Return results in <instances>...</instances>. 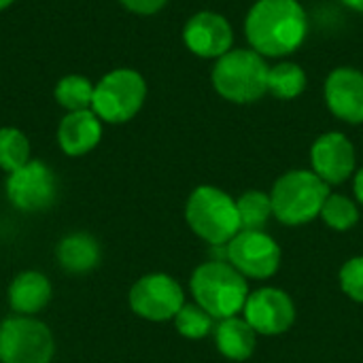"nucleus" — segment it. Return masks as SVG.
<instances>
[{
  "instance_id": "6",
  "label": "nucleus",
  "mask_w": 363,
  "mask_h": 363,
  "mask_svg": "<svg viewBox=\"0 0 363 363\" xmlns=\"http://www.w3.org/2000/svg\"><path fill=\"white\" fill-rule=\"evenodd\" d=\"M147 83L140 72L132 68L111 70L94 85L91 111L106 123L130 121L145 104Z\"/></svg>"
},
{
  "instance_id": "5",
  "label": "nucleus",
  "mask_w": 363,
  "mask_h": 363,
  "mask_svg": "<svg viewBox=\"0 0 363 363\" xmlns=\"http://www.w3.org/2000/svg\"><path fill=\"white\" fill-rule=\"evenodd\" d=\"M185 219L191 232L208 245H228L240 232L236 200L211 185L191 191L185 206Z\"/></svg>"
},
{
  "instance_id": "19",
  "label": "nucleus",
  "mask_w": 363,
  "mask_h": 363,
  "mask_svg": "<svg viewBox=\"0 0 363 363\" xmlns=\"http://www.w3.org/2000/svg\"><path fill=\"white\" fill-rule=\"evenodd\" d=\"M236 208H238L240 230L259 232L272 215V200L268 194L251 189V191H245L236 200Z\"/></svg>"
},
{
  "instance_id": "11",
  "label": "nucleus",
  "mask_w": 363,
  "mask_h": 363,
  "mask_svg": "<svg viewBox=\"0 0 363 363\" xmlns=\"http://www.w3.org/2000/svg\"><path fill=\"white\" fill-rule=\"evenodd\" d=\"M245 321L262 336H279L296 323L294 300L277 287L253 291L245 302Z\"/></svg>"
},
{
  "instance_id": "20",
  "label": "nucleus",
  "mask_w": 363,
  "mask_h": 363,
  "mask_svg": "<svg viewBox=\"0 0 363 363\" xmlns=\"http://www.w3.org/2000/svg\"><path fill=\"white\" fill-rule=\"evenodd\" d=\"M306 89V72L294 62H281L268 70V91L281 100L298 98Z\"/></svg>"
},
{
  "instance_id": "7",
  "label": "nucleus",
  "mask_w": 363,
  "mask_h": 363,
  "mask_svg": "<svg viewBox=\"0 0 363 363\" xmlns=\"http://www.w3.org/2000/svg\"><path fill=\"white\" fill-rule=\"evenodd\" d=\"M51 330L36 317L15 315L0 323V363H51Z\"/></svg>"
},
{
  "instance_id": "14",
  "label": "nucleus",
  "mask_w": 363,
  "mask_h": 363,
  "mask_svg": "<svg viewBox=\"0 0 363 363\" xmlns=\"http://www.w3.org/2000/svg\"><path fill=\"white\" fill-rule=\"evenodd\" d=\"M325 104L347 123H363V72L340 66L325 79Z\"/></svg>"
},
{
  "instance_id": "8",
  "label": "nucleus",
  "mask_w": 363,
  "mask_h": 363,
  "mask_svg": "<svg viewBox=\"0 0 363 363\" xmlns=\"http://www.w3.org/2000/svg\"><path fill=\"white\" fill-rule=\"evenodd\" d=\"M183 304V287L172 277L162 272L138 279L130 289V308L147 321L174 319Z\"/></svg>"
},
{
  "instance_id": "26",
  "label": "nucleus",
  "mask_w": 363,
  "mask_h": 363,
  "mask_svg": "<svg viewBox=\"0 0 363 363\" xmlns=\"http://www.w3.org/2000/svg\"><path fill=\"white\" fill-rule=\"evenodd\" d=\"M168 0H121V4L136 15H153L164 9Z\"/></svg>"
},
{
  "instance_id": "15",
  "label": "nucleus",
  "mask_w": 363,
  "mask_h": 363,
  "mask_svg": "<svg viewBox=\"0 0 363 363\" xmlns=\"http://www.w3.org/2000/svg\"><path fill=\"white\" fill-rule=\"evenodd\" d=\"M100 138H102V121L91 108L68 113L60 121L57 143L66 155H72V157L85 155L91 149H96Z\"/></svg>"
},
{
  "instance_id": "1",
  "label": "nucleus",
  "mask_w": 363,
  "mask_h": 363,
  "mask_svg": "<svg viewBox=\"0 0 363 363\" xmlns=\"http://www.w3.org/2000/svg\"><path fill=\"white\" fill-rule=\"evenodd\" d=\"M247 38L259 55L294 53L308 34V17L298 0H257L245 21Z\"/></svg>"
},
{
  "instance_id": "18",
  "label": "nucleus",
  "mask_w": 363,
  "mask_h": 363,
  "mask_svg": "<svg viewBox=\"0 0 363 363\" xmlns=\"http://www.w3.org/2000/svg\"><path fill=\"white\" fill-rule=\"evenodd\" d=\"M55 257L64 270H68L72 274H83L98 266L100 247L94 236L77 232V234H70L60 240V245L55 249Z\"/></svg>"
},
{
  "instance_id": "4",
  "label": "nucleus",
  "mask_w": 363,
  "mask_h": 363,
  "mask_svg": "<svg viewBox=\"0 0 363 363\" xmlns=\"http://www.w3.org/2000/svg\"><path fill=\"white\" fill-rule=\"evenodd\" d=\"M268 70L253 49H230L213 66V85L219 96L236 104H249L259 100L268 91Z\"/></svg>"
},
{
  "instance_id": "10",
  "label": "nucleus",
  "mask_w": 363,
  "mask_h": 363,
  "mask_svg": "<svg viewBox=\"0 0 363 363\" xmlns=\"http://www.w3.org/2000/svg\"><path fill=\"white\" fill-rule=\"evenodd\" d=\"M230 264L249 279H270L281 268V247L272 236L240 230L228 242Z\"/></svg>"
},
{
  "instance_id": "2",
  "label": "nucleus",
  "mask_w": 363,
  "mask_h": 363,
  "mask_svg": "<svg viewBox=\"0 0 363 363\" xmlns=\"http://www.w3.org/2000/svg\"><path fill=\"white\" fill-rule=\"evenodd\" d=\"M191 294L213 319L236 317L249 298L245 277L225 262H206L191 274Z\"/></svg>"
},
{
  "instance_id": "21",
  "label": "nucleus",
  "mask_w": 363,
  "mask_h": 363,
  "mask_svg": "<svg viewBox=\"0 0 363 363\" xmlns=\"http://www.w3.org/2000/svg\"><path fill=\"white\" fill-rule=\"evenodd\" d=\"M55 100L68 113L87 111V108H91L94 85L89 79H85L81 74H68V77L60 79V83L55 85Z\"/></svg>"
},
{
  "instance_id": "24",
  "label": "nucleus",
  "mask_w": 363,
  "mask_h": 363,
  "mask_svg": "<svg viewBox=\"0 0 363 363\" xmlns=\"http://www.w3.org/2000/svg\"><path fill=\"white\" fill-rule=\"evenodd\" d=\"M174 328L181 336L189 340H200L213 332V317L198 304H183V308L174 317Z\"/></svg>"
},
{
  "instance_id": "29",
  "label": "nucleus",
  "mask_w": 363,
  "mask_h": 363,
  "mask_svg": "<svg viewBox=\"0 0 363 363\" xmlns=\"http://www.w3.org/2000/svg\"><path fill=\"white\" fill-rule=\"evenodd\" d=\"M13 2H15V0H0V11H4V9H6V6H11Z\"/></svg>"
},
{
  "instance_id": "27",
  "label": "nucleus",
  "mask_w": 363,
  "mask_h": 363,
  "mask_svg": "<svg viewBox=\"0 0 363 363\" xmlns=\"http://www.w3.org/2000/svg\"><path fill=\"white\" fill-rule=\"evenodd\" d=\"M355 198L359 200V204H363V168L357 172V177H355Z\"/></svg>"
},
{
  "instance_id": "12",
  "label": "nucleus",
  "mask_w": 363,
  "mask_h": 363,
  "mask_svg": "<svg viewBox=\"0 0 363 363\" xmlns=\"http://www.w3.org/2000/svg\"><path fill=\"white\" fill-rule=\"evenodd\" d=\"M187 49L200 57H221L232 49L234 32L230 21L213 11L196 13L183 30Z\"/></svg>"
},
{
  "instance_id": "25",
  "label": "nucleus",
  "mask_w": 363,
  "mask_h": 363,
  "mask_svg": "<svg viewBox=\"0 0 363 363\" xmlns=\"http://www.w3.org/2000/svg\"><path fill=\"white\" fill-rule=\"evenodd\" d=\"M340 287L342 291L355 300L363 304V257H353L349 259L342 268H340Z\"/></svg>"
},
{
  "instance_id": "13",
  "label": "nucleus",
  "mask_w": 363,
  "mask_h": 363,
  "mask_svg": "<svg viewBox=\"0 0 363 363\" xmlns=\"http://www.w3.org/2000/svg\"><path fill=\"white\" fill-rule=\"evenodd\" d=\"M313 172L328 185L345 183L355 170V149L351 140L340 132H328L319 136L311 149Z\"/></svg>"
},
{
  "instance_id": "23",
  "label": "nucleus",
  "mask_w": 363,
  "mask_h": 363,
  "mask_svg": "<svg viewBox=\"0 0 363 363\" xmlns=\"http://www.w3.org/2000/svg\"><path fill=\"white\" fill-rule=\"evenodd\" d=\"M325 225H330L332 230L336 232H347L351 228L357 225L359 221V211L355 206L353 200H349L347 196H340V194H330L323 208H321V215H319Z\"/></svg>"
},
{
  "instance_id": "22",
  "label": "nucleus",
  "mask_w": 363,
  "mask_h": 363,
  "mask_svg": "<svg viewBox=\"0 0 363 363\" xmlns=\"http://www.w3.org/2000/svg\"><path fill=\"white\" fill-rule=\"evenodd\" d=\"M28 136L17 128H0V168L9 174L26 166L32 157Z\"/></svg>"
},
{
  "instance_id": "28",
  "label": "nucleus",
  "mask_w": 363,
  "mask_h": 363,
  "mask_svg": "<svg viewBox=\"0 0 363 363\" xmlns=\"http://www.w3.org/2000/svg\"><path fill=\"white\" fill-rule=\"evenodd\" d=\"M342 4H347L349 9H353V11H359L363 13V0H340Z\"/></svg>"
},
{
  "instance_id": "17",
  "label": "nucleus",
  "mask_w": 363,
  "mask_h": 363,
  "mask_svg": "<svg viewBox=\"0 0 363 363\" xmlns=\"http://www.w3.org/2000/svg\"><path fill=\"white\" fill-rule=\"evenodd\" d=\"M215 342L223 357L232 362H245L253 355L257 345L255 330L240 317L221 319L215 330Z\"/></svg>"
},
{
  "instance_id": "16",
  "label": "nucleus",
  "mask_w": 363,
  "mask_h": 363,
  "mask_svg": "<svg viewBox=\"0 0 363 363\" xmlns=\"http://www.w3.org/2000/svg\"><path fill=\"white\" fill-rule=\"evenodd\" d=\"M51 300V283L36 270L21 272L9 285V304L17 315L34 317Z\"/></svg>"
},
{
  "instance_id": "9",
  "label": "nucleus",
  "mask_w": 363,
  "mask_h": 363,
  "mask_svg": "<svg viewBox=\"0 0 363 363\" xmlns=\"http://www.w3.org/2000/svg\"><path fill=\"white\" fill-rule=\"evenodd\" d=\"M57 196V181L53 170L40 160H30L6 179L9 202L23 213L47 211Z\"/></svg>"
},
{
  "instance_id": "3",
  "label": "nucleus",
  "mask_w": 363,
  "mask_h": 363,
  "mask_svg": "<svg viewBox=\"0 0 363 363\" xmlns=\"http://www.w3.org/2000/svg\"><path fill=\"white\" fill-rule=\"evenodd\" d=\"M330 196V185L313 170H291L283 174L272 191V215L285 225H304L321 215Z\"/></svg>"
}]
</instances>
